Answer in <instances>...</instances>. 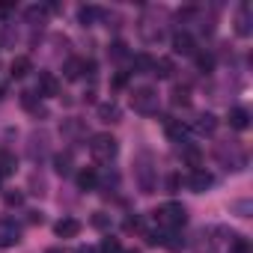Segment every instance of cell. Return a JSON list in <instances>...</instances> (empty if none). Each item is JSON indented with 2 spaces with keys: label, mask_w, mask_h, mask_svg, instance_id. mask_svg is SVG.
<instances>
[{
  "label": "cell",
  "mask_w": 253,
  "mask_h": 253,
  "mask_svg": "<svg viewBox=\"0 0 253 253\" xmlns=\"http://www.w3.org/2000/svg\"><path fill=\"white\" fill-rule=\"evenodd\" d=\"M155 220H158L164 229H179V226H185L188 211H185L182 203H167V206H161V209L155 211Z\"/></svg>",
  "instance_id": "obj_1"
},
{
  "label": "cell",
  "mask_w": 253,
  "mask_h": 253,
  "mask_svg": "<svg viewBox=\"0 0 253 253\" xmlns=\"http://www.w3.org/2000/svg\"><path fill=\"white\" fill-rule=\"evenodd\" d=\"M89 152H92L95 161H110V158H116L119 143H116L113 134H92L89 137Z\"/></svg>",
  "instance_id": "obj_2"
},
{
  "label": "cell",
  "mask_w": 253,
  "mask_h": 253,
  "mask_svg": "<svg viewBox=\"0 0 253 253\" xmlns=\"http://www.w3.org/2000/svg\"><path fill=\"white\" fill-rule=\"evenodd\" d=\"M131 107H134L137 113H143V116L158 113V92H155L152 86H137V89L131 92Z\"/></svg>",
  "instance_id": "obj_3"
},
{
  "label": "cell",
  "mask_w": 253,
  "mask_h": 253,
  "mask_svg": "<svg viewBox=\"0 0 253 253\" xmlns=\"http://www.w3.org/2000/svg\"><path fill=\"white\" fill-rule=\"evenodd\" d=\"M21 241V226L12 217H0V247H15Z\"/></svg>",
  "instance_id": "obj_4"
},
{
  "label": "cell",
  "mask_w": 253,
  "mask_h": 253,
  "mask_svg": "<svg viewBox=\"0 0 253 253\" xmlns=\"http://www.w3.org/2000/svg\"><path fill=\"white\" fill-rule=\"evenodd\" d=\"M188 185H191V191H197V194H203V191H209V188L214 185V176H211L209 170H203V167H197V170L191 173V179H188Z\"/></svg>",
  "instance_id": "obj_5"
},
{
  "label": "cell",
  "mask_w": 253,
  "mask_h": 253,
  "mask_svg": "<svg viewBox=\"0 0 253 253\" xmlns=\"http://www.w3.org/2000/svg\"><path fill=\"white\" fill-rule=\"evenodd\" d=\"M173 51L182 54V57H194V54H197L194 36H191V33H176V36H173Z\"/></svg>",
  "instance_id": "obj_6"
},
{
  "label": "cell",
  "mask_w": 253,
  "mask_h": 253,
  "mask_svg": "<svg viewBox=\"0 0 253 253\" xmlns=\"http://www.w3.org/2000/svg\"><path fill=\"white\" fill-rule=\"evenodd\" d=\"M54 232H57L60 238H78V235H81V220H75V217H63V220H57Z\"/></svg>",
  "instance_id": "obj_7"
},
{
  "label": "cell",
  "mask_w": 253,
  "mask_h": 253,
  "mask_svg": "<svg viewBox=\"0 0 253 253\" xmlns=\"http://www.w3.org/2000/svg\"><path fill=\"white\" fill-rule=\"evenodd\" d=\"M250 24H253L250 21V3H241L238 6V15H235V33L238 36H250V30H253Z\"/></svg>",
  "instance_id": "obj_8"
},
{
  "label": "cell",
  "mask_w": 253,
  "mask_h": 253,
  "mask_svg": "<svg viewBox=\"0 0 253 253\" xmlns=\"http://www.w3.org/2000/svg\"><path fill=\"white\" fill-rule=\"evenodd\" d=\"M161 122H164V131H167V137H170V140H176V143H185V125H182L179 119H173V116H164Z\"/></svg>",
  "instance_id": "obj_9"
},
{
  "label": "cell",
  "mask_w": 253,
  "mask_h": 253,
  "mask_svg": "<svg viewBox=\"0 0 253 253\" xmlns=\"http://www.w3.org/2000/svg\"><path fill=\"white\" fill-rule=\"evenodd\" d=\"M39 95H60V81L51 72H39Z\"/></svg>",
  "instance_id": "obj_10"
},
{
  "label": "cell",
  "mask_w": 253,
  "mask_h": 253,
  "mask_svg": "<svg viewBox=\"0 0 253 253\" xmlns=\"http://www.w3.org/2000/svg\"><path fill=\"white\" fill-rule=\"evenodd\" d=\"M95 185H98V173H95L92 167H84V170L78 173V188H81V191H95Z\"/></svg>",
  "instance_id": "obj_11"
},
{
  "label": "cell",
  "mask_w": 253,
  "mask_h": 253,
  "mask_svg": "<svg viewBox=\"0 0 253 253\" xmlns=\"http://www.w3.org/2000/svg\"><path fill=\"white\" fill-rule=\"evenodd\" d=\"M229 125H232V128H238V131H244L247 125H250V113L244 107H232L229 110Z\"/></svg>",
  "instance_id": "obj_12"
},
{
  "label": "cell",
  "mask_w": 253,
  "mask_h": 253,
  "mask_svg": "<svg viewBox=\"0 0 253 253\" xmlns=\"http://www.w3.org/2000/svg\"><path fill=\"white\" fill-rule=\"evenodd\" d=\"M78 18H81L84 27H89V24H95L98 18H104V12H101L98 6H81V9H78Z\"/></svg>",
  "instance_id": "obj_13"
},
{
  "label": "cell",
  "mask_w": 253,
  "mask_h": 253,
  "mask_svg": "<svg viewBox=\"0 0 253 253\" xmlns=\"http://www.w3.org/2000/svg\"><path fill=\"white\" fill-rule=\"evenodd\" d=\"M30 69H33V66H30V57H15V60H12V66H9V75L21 81V78H27V75H30Z\"/></svg>",
  "instance_id": "obj_14"
},
{
  "label": "cell",
  "mask_w": 253,
  "mask_h": 253,
  "mask_svg": "<svg viewBox=\"0 0 253 253\" xmlns=\"http://www.w3.org/2000/svg\"><path fill=\"white\" fill-rule=\"evenodd\" d=\"M173 72H176V66H173L170 57H161V60L152 63V75H158V78H173Z\"/></svg>",
  "instance_id": "obj_15"
},
{
  "label": "cell",
  "mask_w": 253,
  "mask_h": 253,
  "mask_svg": "<svg viewBox=\"0 0 253 253\" xmlns=\"http://www.w3.org/2000/svg\"><path fill=\"white\" fill-rule=\"evenodd\" d=\"M214 128H217V119L211 113H200L197 116V131L200 134H214Z\"/></svg>",
  "instance_id": "obj_16"
},
{
  "label": "cell",
  "mask_w": 253,
  "mask_h": 253,
  "mask_svg": "<svg viewBox=\"0 0 253 253\" xmlns=\"http://www.w3.org/2000/svg\"><path fill=\"white\" fill-rule=\"evenodd\" d=\"M98 119H101V122H119V107H116L113 101L98 104Z\"/></svg>",
  "instance_id": "obj_17"
},
{
  "label": "cell",
  "mask_w": 253,
  "mask_h": 253,
  "mask_svg": "<svg viewBox=\"0 0 253 253\" xmlns=\"http://www.w3.org/2000/svg\"><path fill=\"white\" fill-rule=\"evenodd\" d=\"M179 152H182V158H185V161H188L194 170L200 167V161H203V152H200L197 146H188V143H182V146H179Z\"/></svg>",
  "instance_id": "obj_18"
},
{
  "label": "cell",
  "mask_w": 253,
  "mask_h": 253,
  "mask_svg": "<svg viewBox=\"0 0 253 253\" xmlns=\"http://www.w3.org/2000/svg\"><path fill=\"white\" fill-rule=\"evenodd\" d=\"M161 247H167V250H173V253H179V250L185 247V238H182L179 232H173V229H167V232H164V241H161Z\"/></svg>",
  "instance_id": "obj_19"
},
{
  "label": "cell",
  "mask_w": 253,
  "mask_h": 253,
  "mask_svg": "<svg viewBox=\"0 0 253 253\" xmlns=\"http://www.w3.org/2000/svg\"><path fill=\"white\" fill-rule=\"evenodd\" d=\"M21 104H24L27 110H33L36 116H45V110H42V104H39V95H33V92H21Z\"/></svg>",
  "instance_id": "obj_20"
},
{
  "label": "cell",
  "mask_w": 253,
  "mask_h": 253,
  "mask_svg": "<svg viewBox=\"0 0 253 253\" xmlns=\"http://www.w3.org/2000/svg\"><path fill=\"white\" fill-rule=\"evenodd\" d=\"M63 72H66L69 81H78V78L84 75V60H69V63L63 66Z\"/></svg>",
  "instance_id": "obj_21"
},
{
  "label": "cell",
  "mask_w": 253,
  "mask_h": 253,
  "mask_svg": "<svg viewBox=\"0 0 253 253\" xmlns=\"http://www.w3.org/2000/svg\"><path fill=\"white\" fill-rule=\"evenodd\" d=\"M54 170H57L60 176H69V173H72V155H57V158H54Z\"/></svg>",
  "instance_id": "obj_22"
},
{
  "label": "cell",
  "mask_w": 253,
  "mask_h": 253,
  "mask_svg": "<svg viewBox=\"0 0 253 253\" xmlns=\"http://www.w3.org/2000/svg\"><path fill=\"white\" fill-rule=\"evenodd\" d=\"M107 57L110 60H125V57H128V45H125V42H113L107 48Z\"/></svg>",
  "instance_id": "obj_23"
},
{
  "label": "cell",
  "mask_w": 253,
  "mask_h": 253,
  "mask_svg": "<svg viewBox=\"0 0 253 253\" xmlns=\"http://www.w3.org/2000/svg\"><path fill=\"white\" fill-rule=\"evenodd\" d=\"M152 63H155V60H152L149 54H137V57H134V69H137L140 75H146V72H152Z\"/></svg>",
  "instance_id": "obj_24"
},
{
  "label": "cell",
  "mask_w": 253,
  "mask_h": 253,
  "mask_svg": "<svg viewBox=\"0 0 253 253\" xmlns=\"http://www.w3.org/2000/svg\"><path fill=\"white\" fill-rule=\"evenodd\" d=\"M9 173H15V158L12 155H0V176H9Z\"/></svg>",
  "instance_id": "obj_25"
},
{
  "label": "cell",
  "mask_w": 253,
  "mask_h": 253,
  "mask_svg": "<svg viewBox=\"0 0 253 253\" xmlns=\"http://www.w3.org/2000/svg\"><path fill=\"white\" fill-rule=\"evenodd\" d=\"M194 57H197L200 72H211V69H214V57H211V54H194Z\"/></svg>",
  "instance_id": "obj_26"
},
{
  "label": "cell",
  "mask_w": 253,
  "mask_h": 253,
  "mask_svg": "<svg viewBox=\"0 0 253 253\" xmlns=\"http://www.w3.org/2000/svg\"><path fill=\"white\" fill-rule=\"evenodd\" d=\"M173 104H176V107H179V104H182V107H188V104H191V98H188V89H185V86H176V89H173Z\"/></svg>",
  "instance_id": "obj_27"
},
{
  "label": "cell",
  "mask_w": 253,
  "mask_h": 253,
  "mask_svg": "<svg viewBox=\"0 0 253 253\" xmlns=\"http://www.w3.org/2000/svg\"><path fill=\"white\" fill-rule=\"evenodd\" d=\"M92 226H95V229H110V214L95 211V214H92Z\"/></svg>",
  "instance_id": "obj_28"
},
{
  "label": "cell",
  "mask_w": 253,
  "mask_h": 253,
  "mask_svg": "<svg viewBox=\"0 0 253 253\" xmlns=\"http://www.w3.org/2000/svg\"><path fill=\"white\" fill-rule=\"evenodd\" d=\"M3 203H6V206H21V203H24V194H21V191H6V194H3Z\"/></svg>",
  "instance_id": "obj_29"
},
{
  "label": "cell",
  "mask_w": 253,
  "mask_h": 253,
  "mask_svg": "<svg viewBox=\"0 0 253 253\" xmlns=\"http://www.w3.org/2000/svg\"><path fill=\"white\" fill-rule=\"evenodd\" d=\"M229 241H232V250H235V253H250V244H247V238H241V235H232Z\"/></svg>",
  "instance_id": "obj_30"
},
{
  "label": "cell",
  "mask_w": 253,
  "mask_h": 253,
  "mask_svg": "<svg viewBox=\"0 0 253 253\" xmlns=\"http://www.w3.org/2000/svg\"><path fill=\"white\" fill-rule=\"evenodd\" d=\"M122 247H119V241L116 238H104L101 241V253H119Z\"/></svg>",
  "instance_id": "obj_31"
},
{
  "label": "cell",
  "mask_w": 253,
  "mask_h": 253,
  "mask_svg": "<svg viewBox=\"0 0 253 253\" xmlns=\"http://www.w3.org/2000/svg\"><path fill=\"white\" fill-rule=\"evenodd\" d=\"M140 229H143L140 217H128V220H125V232H140Z\"/></svg>",
  "instance_id": "obj_32"
},
{
  "label": "cell",
  "mask_w": 253,
  "mask_h": 253,
  "mask_svg": "<svg viewBox=\"0 0 253 253\" xmlns=\"http://www.w3.org/2000/svg\"><path fill=\"white\" fill-rule=\"evenodd\" d=\"M167 188H170V194H176V191L182 188V179H179V176H170V179H167Z\"/></svg>",
  "instance_id": "obj_33"
},
{
  "label": "cell",
  "mask_w": 253,
  "mask_h": 253,
  "mask_svg": "<svg viewBox=\"0 0 253 253\" xmlns=\"http://www.w3.org/2000/svg\"><path fill=\"white\" fill-rule=\"evenodd\" d=\"M125 84H128V75H116V78H113V86H116V89H122Z\"/></svg>",
  "instance_id": "obj_34"
},
{
  "label": "cell",
  "mask_w": 253,
  "mask_h": 253,
  "mask_svg": "<svg viewBox=\"0 0 253 253\" xmlns=\"http://www.w3.org/2000/svg\"><path fill=\"white\" fill-rule=\"evenodd\" d=\"M15 9V3H0V18H3V15H9Z\"/></svg>",
  "instance_id": "obj_35"
},
{
  "label": "cell",
  "mask_w": 253,
  "mask_h": 253,
  "mask_svg": "<svg viewBox=\"0 0 253 253\" xmlns=\"http://www.w3.org/2000/svg\"><path fill=\"white\" fill-rule=\"evenodd\" d=\"M30 223H42V214L39 211H30Z\"/></svg>",
  "instance_id": "obj_36"
},
{
  "label": "cell",
  "mask_w": 253,
  "mask_h": 253,
  "mask_svg": "<svg viewBox=\"0 0 253 253\" xmlns=\"http://www.w3.org/2000/svg\"><path fill=\"white\" fill-rule=\"evenodd\" d=\"M78 253H95V250H92V247H81Z\"/></svg>",
  "instance_id": "obj_37"
},
{
  "label": "cell",
  "mask_w": 253,
  "mask_h": 253,
  "mask_svg": "<svg viewBox=\"0 0 253 253\" xmlns=\"http://www.w3.org/2000/svg\"><path fill=\"white\" fill-rule=\"evenodd\" d=\"M0 98H3V86H0Z\"/></svg>",
  "instance_id": "obj_38"
},
{
  "label": "cell",
  "mask_w": 253,
  "mask_h": 253,
  "mask_svg": "<svg viewBox=\"0 0 253 253\" xmlns=\"http://www.w3.org/2000/svg\"><path fill=\"white\" fill-rule=\"evenodd\" d=\"M125 253H137V250H125Z\"/></svg>",
  "instance_id": "obj_39"
}]
</instances>
